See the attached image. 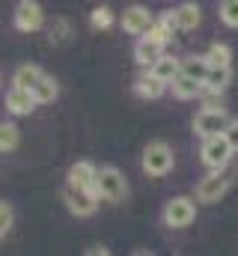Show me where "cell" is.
Returning <instances> with one entry per match:
<instances>
[{
  "label": "cell",
  "mask_w": 238,
  "mask_h": 256,
  "mask_svg": "<svg viewBox=\"0 0 238 256\" xmlns=\"http://www.w3.org/2000/svg\"><path fill=\"white\" fill-rule=\"evenodd\" d=\"M45 24V12H42V6L36 3V0H21L18 6H15V27L21 30V33H33V30H39Z\"/></svg>",
  "instance_id": "obj_8"
},
{
  "label": "cell",
  "mask_w": 238,
  "mask_h": 256,
  "mask_svg": "<svg viewBox=\"0 0 238 256\" xmlns=\"http://www.w3.org/2000/svg\"><path fill=\"white\" fill-rule=\"evenodd\" d=\"M224 137H226V143L232 146V152H238V120L230 122V128H226V134H224Z\"/></svg>",
  "instance_id": "obj_28"
},
{
  "label": "cell",
  "mask_w": 238,
  "mask_h": 256,
  "mask_svg": "<svg viewBox=\"0 0 238 256\" xmlns=\"http://www.w3.org/2000/svg\"><path fill=\"white\" fill-rule=\"evenodd\" d=\"M86 256H110V250H108V248H90Z\"/></svg>",
  "instance_id": "obj_29"
},
{
  "label": "cell",
  "mask_w": 238,
  "mask_h": 256,
  "mask_svg": "<svg viewBox=\"0 0 238 256\" xmlns=\"http://www.w3.org/2000/svg\"><path fill=\"white\" fill-rule=\"evenodd\" d=\"M178 27H176V18H173V12H167L164 18H158L155 21V27L149 30V39L152 42H158V45H167L170 39H173V33H176Z\"/></svg>",
  "instance_id": "obj_18"
},
{
  "label": "cell",
  "mask_w": 238,
  "mask_h": 256,
  "mask_svg": "<svg viewBox=\"0 0 238 256\" xmlns=\"http://www.w3.org/2000/svg\"><path fill=\"white\" fill-rule=\"evenodd\" d=\"M149 72H152V74H155L158 80H164L167 86H173V80H176L178 74H182V60H176V57H170V54H164V57H161L158 63L152 66Z\"/></svg>",
  "instance_id": "obj_15"
},
{
  "label": "cell",
  "mask_w": 238,
  "mask_h": 256,
  "mask_svg": "<svg viewBox=\"0 0 238 256\" xmlns=\"http://www.w3.org/2000/svg\"><path fill=\"white\" fill-rule=\"evenodd\" d=\"M194 218H196V206H194L190 196H173V200L164 206V224H167L170 230H184V226H190Z\"/></svg>",
  "instance_id": "obj_6"
},
{
  "label": "cell",
  "mask_w": 238,
  "mask_h": 256,
  "mask_svg": "<svg viewBox=\"0 0 238 256\" xmlns=\"http://www.w3.org/2000/svg\"><path fill=\"white\" fill-rule=\"evenodd\" d=\"M57 96H60V86H57V80H54L51 74H45V78H42V84L33 90V98H36L39 104H51Z\"/></svg>",
  "instance_id": "obj_20"
},
{
  "label": "cell",
  "mask_w": 238,
  "mask_h": 256,
  "mask_svg": "<svg viewBox=\"0 0 238 256\" xmlns=\"http://www.w3.org/2000/svg\"><path fill=\"white\" fill-rule=\"evenodd\" d=\"M143 173L146 176H167L170 170H173V164H176V158H173V149L164 143V140H152L146 149H143Z\"/></svg>",
  "instance_id": "obj_1"
},
{
  "label": "cell",
  "mask_w": 238,
  "mask_h": 256,
  "mask_svg": "<svg viewBox=\"0 0 238 256\" xmlns=\"http://www.w3.org/2000/svg\"><path fill=\"white\" fill-rule=\"evenodd\" d=\"M202 90H206L202 84H196V80H190V78H184V74H178L176 80H173V96H176V98H196Z\"/></svg>",
  "instance_id": "obj_19"
},
{
  "label": "cell",
  "mask_w": 238,
  "mask_h": 256,
  "mask_svg": "<svg viewBox=\"0 0 238 256\" xmlns=\"http://www.w3.org/2000/svg\"><path fill=\"white\" fill-rule=\"evenodd\" d=\"M36 98H33V92H27V90H9L6 92V108L15 114V116H27V114H33L36 110Z\"/></svg>",
  "instance_id": "obj_11"
},
{
  "label": "cell",
  "mask_w": 238,
  "mask_h": 256,
  "mask_svg": "<svg viewBox=\"0 0 238 256\" xmlns=\"http://www.w3.org/2000/svg\"><path fill=\"white\" fill-rule=\"evenodd\" d=\"M206 60L212 68H230V60H232V51L226 48V45H220V42H214L208 51H206Z\"/></svg>",
  "instance_id": "obj_22"
},
{
  "label": "cell",
  "mask_w": 238,
  "mask_h": 256,
  "mask_svg": "<svg viewBox=\"0 0 238 256\" xmlns=\"http://www.w3.org/2000/svg\"><path fill=\"white\" fill-rule=\"evenodd\" d=\"M90 21H92L96 30H108V27L114 24V12H110L108 6H96V9L90 12Z\"/></svg>",
  "instance_id": "obj_24"
},
{
  "label": "cell",
  "mask_w": 238,
  "mask_h": 256,
  "mask_svg": "<svg viewBox=\"0 0 238 256\" xmlns=\"http://www.w3.org/2000/svg\"><path fill=\"white\" fill-rule=\"evenodd\" d=\"M230 80H232V72H230V68H212L202 86H206L208 92H224V90L230 86Z\"/></svg>",
  "instance_id": "obj_21"
},
{
  "label": "cell",
  "mask_w": 238,
  "mask_h": 256,
  "mask_svg": "<svg viewBox=\"0 0 238 256\" xmlns=\"http://www.w3.org/2000/svg\"><path fill=\"white\" fill-rule=\"evenodd\" d=\"M220 21L226 27H238V0H224L220 3Z\"/></svg>",
  "instance_id": "obj_25"
},
{
  "label": "cell",
  "mask_w": 238,
  "mask_h": 256,
  "mask_svg": "<svg viewBox=\"0 0 238 256\" xmlns=\"http://www.w3.org/2000/svg\"><path fill=\"white\" fill-rule=\"evenodd\" d=\"M96 182H98V170H96L90 161H78V164H72L68 173H66V185L80 188V191H96Z\"/></svg>",
  "instance_id": "obj_10"
},
{
  "label": "cell",
  "mask_w": 238,
  "mask_h": 256,
  "mask_svg": "<svg viewBox=\"0 0 238 256\" xmlns=\"http://www.w3.org/2000/svg\"><path fill=\"white\" fill-rule=\"evenodd\" d=\"M208 72H212V66L206 60V54H202V57H184V60H182V74L190 78V80H196V84H206Z\"/></svg>",
  "instance_id": "obj_17"
},
{
  "label": "cell",
  "mask_w": 238,
  "mask_h": 256,
  "mask_svg": "<svg viewBox=\"0 0 238 256\" xmlns=\"http://www.w3.org/2000/svg\"><path fill=\"white\" fill-rule=\"evenodd\" d=\"M161 57H164V45L152 42L149 36H146V39H137V45H134V60L140 66H149V68H152Z\"/></svg>",
  "instance_id": "obj_13"
},
{
  "label": "cell",
  "mask_w": 238,
  "mask_h": 256,
  "mask_svg": "<svg viewBox=\"0 0 238 256\" xmlns=\"http://www.w3.org/2000/svg\"><path fill=\"white\" fill-rule=\"evenodd\" d=\"M68 36H72V27H68V21H66V18H57V21L51 24V42L62 45V42H68Z\"/></svg>",
  "instance_id": "obj_26"
},
{
  "label": "cell",
  "mask_w": 238,
  "mask_h": 256,
  "mask_svg": "<svg viewBox=\"0 0 238 256\" xmlns=\"http://www.w3.org/2000/svg\"><path fill=\"white\" fill-rule=\"evenodd\" d=\"M232 146L226 143V137L220 134V137H208V140H202V149H200V158H202V164L212 170V173H224V167L232 161Z\"/></svg>",
  "instance_id": "obj_2"
},
{
  "label": "cell",
  "mask_w": 238,
  "mask_h": 256,
  "mask_svg": "<svg viewBox=\"0 0 238 256\" xmlns=\"http://www.w3.org/2000/svg\"><path fill=\"white\" fill-rule=\"evenodd\" d=\"M131 256H152V254H149V250H134Z\"/></svg>",
  "instance_id": "obj_30"
},
{
  "label": "cell",
  "mask_w": 238,
  "mask_h": 256,
  "mask_svg": "<svg viewBox=\"0 0 238 256\" xmlns=\"http://www.w3.org/2000/svg\"><path fill=\"white\" fill-rule=\"evenodd\" d=\"M134 90H137V96H140V98H161V96H164V90H167V84H164V80H158L152 72H143V74L137 78Z\"/></svg>",
  "instance_id": "obj_16"
},
{
  "label": "cell",
  "mask_w": 238,
  "mask_h": 256,
  "mask_svg": "<svg viewBox=\"0 0 238 256\" xmlns=\"http://www.w3.org/2000/svg\"><path fill=\"white\" fill-rule=\"evenodd\" d=\"M230 122H232V120L226 116L224 108H202V110L194 116V131H196L202 140H208V137H220V134H226Z\"/></svg>",
  "instance_id": "obj_3"
},
{
  "label": "cell",
  "mask_w": 238,
  "mask_h": 256,
  "mask_svg": "<svg viewBox=\"0 0 238 256\" xmlns=\"http://www.w3.org/2000/svg\"><path fill=\"white\" fill-rule=\"evenodd\" d=\"M12 224H15V212H12V206H9V202H0V236H3V238L9 236Z\"/></svg>",
  "instance_id": "obj_27"
},
{
  "label": "cell",
  "mask_w": 238,
  "mask_h": 256,
  "mask_svg": "<svg viewBox=\"0 0 238 256\" xmlns=\"http://www.w3.org/2000/svg\"><path fill=\"white\" fill-rule=\"evenodd\" d=\"M42 78H45V72H42L39 66H18L15 74H12V86H15V90L33 92V90L42 84Z\"/></svg>",
  "instance_id": "obj_12"
},
{
  "label": "cell",
  "mask_w": 238,
  "mask_h": 256,
  "mask_svg": "<svg viewBox=\"0 0 238 256\" xmlns=\"http://www.w3.org/2000/svg\"><path fill=\"white\" fill-rule=\"evenodd\" d=\"M173 18H176V27L178 30H196L200 27V21H202V12H200V6L196 3H182L173 9Z\"/></svg>",
  "instance_id": "obj_14"
},
{
  "label": "cell",
  "mask_w": 238,
  "mask_h": 256,
  "mask_svg": "<svg viewBox=\"0 0 238 256\" xmlns=\"http://www.w3.org/2000/svg\"><path fill=\"white\" fill-rule=\"evenodd\" d=\"M230 191V176L224 173H208L196 185V200L200 202H220V196Z\"/></svg>",
  "instance_id": "obj_9"
},
{
  "label": "cell",
  "mask_w": 238,
  "mask_h": 256,
  "mask_svg": "<svg viewBox=\"0 0 238 256\" xmlns=\"http://www.w3.org/2000/svg\"><path fill=\"white\" fill-rule=\"evenodd\" d=\"M96 194L104 202H122L128 196V182L116 167H102L98 170V182H96Z\"/></svg>",
  "instance_id": "obj_4"
},
{
  "label": "cell",
  "mask_w": 238,
  "mask_h": 256,
  "mask_svg": "<svg viewBox=\"0 0 238 256\" xmlns=\"http://www.w3.org/2000/svg\"><path fill=\"white\" fill-rule=\"evenodd\" d=\"M18 140H21V134H18V128L12 126V122H3L0 126V152L3 155L12 152V149H18Z\"/></svg>",
  "instance_id": "obj_23"
},
{
  "label": "cell",
  "mask_w": 238,
  "mask_h": 256,
  "mask_svg": "<svg viewBox=\"0 0 238 256\" xmlns=\"http://www.w3.org/2000/svg\"><path fill=\"white\" fill-rule=\"evenodd\" d=\"M62 202H66V208H68L72 214H78V218H90V214H96L102 196H98L96 191H80V188L66 185V188H62Z\"/></svg>",
  "instance_id": "obj_5"
},
{
  "label": "cell",
  "mask_w": 238,
  "mask_h": 256,
  "mask_svg": "<svg viewBox=\"0 0 238 256\" xmlns=\"http://www.w3.org/2000/svg\"><path fill=\"white\" fill-rule=\"evenodd\" d=\"M155 21H158V18H155L146 6H140V3H134V6H128V9L122 12V30L131 33V36H140V39L149 36V30L155 27Z\"/></svg>",
  "instance_id": "obj_7"
}]
</instances>
